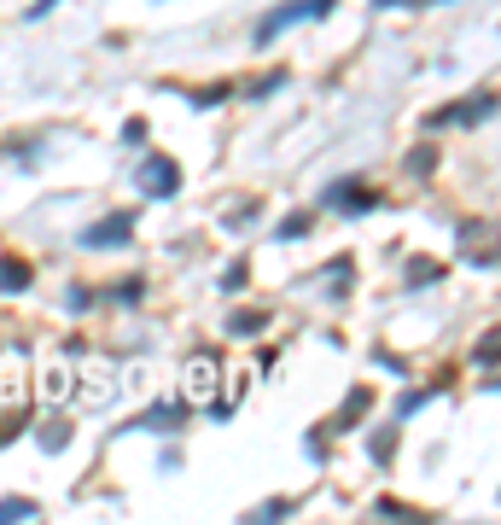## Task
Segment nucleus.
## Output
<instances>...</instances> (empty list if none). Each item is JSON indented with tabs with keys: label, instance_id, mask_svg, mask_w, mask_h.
<instances>
[{
	"label": "nucleus",
	"instance_id": "6e6552de",
	"mask_svg": "<svg viewBox=\"0 0 501 525\" xmlns=\"http://www.w3.org/2000/svg\"><path fill=\"white\" fill-rule=\"evenodd\" d=\"M437 280H443V263H426V257L408 263V286H414V292H426V286H437Z\"/></svg>",
	"mask_w": 501,
	"mask_h": 525
},
{
	"label": "nucleus",
	"instance_id": "0eeeda50",
	"mask_svg": "<svg viewBox=\"0 0 501 525\" xmlns=\"http://www.w3.org/2000/svg\"><path fill=\"white\" fill-rule=\"evenodd\" d=\"M30 286V263L24 257H0V292H24Z\"/></svg>",
	"mask_w": 501,
	"mask_h": 525
},
{
	"label": "nucleus",
	"instance_id": "6ab92c4d",
	"mask_svg": "<svg viewBox=\"0 0 501 525\" xmlns=\"http://www.w3.org/2000/svg\"><path fill=\"white\" fill-rule=\"evenodd\" d=\"M280 514H292V496H274V502H263L251 520H280Z\"/></svg>",
	"mask_w": 501,
	"mask_h": 525
},
{
	"label": "nucleus",
	"instance_id": "f8f14e48",
	"mask_svg": "<svg viewBox=\"0 0 501 525\" xmlns=\"http://www.w3.org/2000/svg\"><path fill=\"white\" fill-rule=\"evenodd\" d=\"M257 327H268V310H251V315H234V321H228V333H234V339L257 333Z\"/></svg>",
	"mask_w": 501,
	"mask_h": 525
},
{
	"label": "nucleus",
	"instance_id": "f3484780",
	"mask_svg": "<svg viewBox=\"0 0 501 525\" xmlns=\"http://www.w3.org/2000/svg\"><path fill=\"white\" fill-rule=\"evenodd\" d=\"M426 170H437V152H432V146H420V152H408V175H426Z\"/></svg>",
	"mask_w": 501,
	"mask_h": 525
},
{
	"label": "nucleus",
	"instance_id": "9d476101",
	"mask_svg": "<svg viewBox=\"0 0 501 525\" xmlns=\"http://www.w3.org/2000/svg\"><path fill=\"white\" fill-rule=\"evenodd\" d=\"M286 82H292V76H286V70H268V76H257V82H251V88H245V100H268V94H280V88H286Z\"/></svg>",
	"mask_w": 501,
	"mask_h": 525
},
{
	"label": "nucleus",
	"instance_id": "423d86ee",
	"mask_svg": "<svg viewBox=\"0 0 501 525\" xmlns=\"http://www.w3.org/2000/svg\"><path fill=\"white\" fill-rule=\"evenodd\" d=\"M181 420H187L181 403H158V409H146L140 420H129V432H181Z\"/></svg>",
	"mask_w": 501,
	"mask_h": 525
},
{
	"label": "nucleus",
	"instance_id": "1a4fd4ad",
	"mask_svg": "<svg viewBox=\"0 0 501 525\" xmlns=\"http://www.w3.org/2000/svg\"><path fill=\"white\" fill-rule=\"evenodd\" d=\"M373 397L368 391H350V403H344V415L333 420V426H327V432H350V426H356V420H362V409H368Z\"/></svg>",
	"mask_w": 501,
	"mask_h": 525
},
{
	"label": "nucleus",
	"instance_id": "5701e85b",
	"mask_svg": "<svg viewBox=\"0 0 501 525\" xmlns=\"http://www.w3.org/2000/svg\"><path fill=\"white\" fill-rule=\"evenodd\" d=\"M478 362H484V374H496V333H490V339L478 345Z\"/></svg>",
	"mask_w": 501,
	"mask_h": 525
},
{
	"label": "nucleus",
	"instance_id": "412c9836",
	"mask_svg": "<svg viewBox=\"0 0 501 525\" xmlns=\"http://www.w3.org/2000/svg\"><path fill=\"white\" fill-rule=\"evenodd\" d=\"M257 199H251V205H239V210H228V228H245V222H257Z\"/></svg>",
	"mask_w": 501,
	"mask_h": 525
},
{
	"label": "nucleus",
	"instance_id": "4be33fe9",
	"mask_svg": "<svg viewBox=\"0 0 501 525\" xmlns=\"http://www.w3.org/2000/svg\"><path fill=\"white\" fill-rule=\"evenodd\" d=\"M298 234H309V216H286L280 222V240H298Z\"/></svg>",
	"mask_w": 501,
	"mask_h": 525
},
{
	"label": "nucleus",
	"instance_id": "b1692460",
	"mask_svg": "<svg viewBox=\"0 0 501 525\" xmlns=\"http://www.w3.org/2000/svg\"><path fill=\"white\" fill-rule=\"evenodd\" d=\"M53 6H59V0H35V6H30V18H47Z\"/></svg>",
	"mask_w": 501,
	"mask_h": 525
},
{
	"label": "nucleus",
	"instance_id": "f257e3e1",
	"mask_svg": "<svg viewBox=\"0 0 501 525\" xmlns=\"http://www.w3.org/2000/svg\"><path fill=\"white\" fill-rule=\"evenodd\" d=\"M379 205H385V193H373L368 181H333L321 193V210H344V216H368Z\"/></svg>",
	"mask_w": 501,
	"mask_h": 525
},
{
	"label": "nucleus",
	"instance_id": "dca6fc26",
	"mask_svg": "<svg viewBox=\"0 0 501 525\" xmlns=\"http://www.w3.org/2000/svg\"><path fill=\"white\" fill-rule=\"evenodd\" d=\"M373 514H391V520H426L420 508H408V502H391V496H379V508Z\"/></svg>",
	"mask_w": 501,
	"mask_h": 525
},
{
	"label": "nucleus",
	"instance_id": "f03ea898",
	"mask_svg": "<svg viewBox=\"0 0 501 525\" xmlns=\"http://www.w3.org/2000/svg\"><path fill=\"white\" fill-rule=\"evenodd\" d=\"M333 6H338V0H292V6H280L274 18H263V24H257V47H268L280 30H292L298 18H327Z\"/></svg>",
	"mask_w": 501,
	"mask_h": 525
},
{
	"label": "nucleus",
	"instance_id": "a211bd4d",
	"mask_svg": "<svg viewBox=\"0 0 501 525\" xmlns=\"http://www.w3.org/2000/svg\"><path fill=\"white\" fill-rule=\"evenodd\" d=\"M70 444V426L65 420H59V426H47V432H41V450H65Z\"/></svg>",
	"mask_w": 501,
	"mask_h": 525
},
{
	"label": "nucleus",
	"instance_id": "39448f33",
	"mask_svg": "<svg viewBox=\"0 0 501 525\" xmlns=\"http://www.w3.org/2000/svg\"><path fill=\"white\" fill-rule=\"evenodd\" d=\"M134 234V210H117V216H105V222H94L88 234H82V245H94V251H105V245H129Z\"/></svg>",
	"mask_w": 501,
	"mask_h": 525
},
{
	"label": "nucleus",
	"instance_id": "aec40b11",
	"mask_svg": "<svg viewBox=\"0 0 501 525\" xmlns=\"http://www.w3.org/2000/svg\"><path fill=\"white\" fill-rule=\"evenodd\" d=\"M140 298H146V280H123L117 286V304H140Z\"/></svg>",
	"mask_w": 501,
	"mask_h": 525
},
{
	"label": "nucleus",
	"instance_id": "7ed1b4c3",
	"mask_svg": "<svg viewBox=\"0 0 501 525\" xmlns=\"http://www.w3.org/2000/svg\"><path fill=\"white\" fill-rule=\"evenodd\" d=\"M140 187H146L152 199H175V193H181V164L164 158V152H152V158L140 164Z\"/></svg>",
	"mask_w": 501,
	"mask_h": 525
},
{
	"label": "nucleus",
	"instance_id": "9b49d317",
	"mask_svg": "<svg viewBox=\"0 0 501 525\" xmlns=\"http://www.w3.org/2000/svg\"><path fill=\"white\" fill-rule=\"evenodd\" d=\"M35 514H41V508H35L30 496H6V502H0V525L6 520H35Z\"/></svg>",
	"mask_w": 501,
	"mask_h": 525
},
{
	"label": "nucleus",
	"instance_id": "ddd939ff",
	"mask_svg": "<svg viewBox=\"0 0 501 525\" xmlns=\"http://www.w3.org/2000/svg\"><path fill=\"white\" fill-rule=\"evenodd\" d=\"M245 280H251V269H245V257H234V263L222 269V292H245Z\"/></svg>",
	"mask_w": 501,
	"mask_h": 525
},
{
	"label": "nucleus",
	"instance_id": "4468645a",
	"mask_svg": "<svg viewBox=\"0 0 501 525\" xmlns=\"http://www.w3.org/2000/svg\"><path fill=\"white\" fill-rule=\"evenodd\" d=\"M373 461H391V455H397V426H385V432H373Z\"/></svg>",
	"mask_w": 501,
	"mask_h": 525
},
{
	"label": "nucleus",
	"instance_id": "20e7f679",
	"mask_svg": "<svg viewBox=\"0 0 501 525\" xmlns=\"http://www.w3.org/2000/svg\"><path fill=\"white\" fill-rule=\"evenodd\" d=\"M496 111V94H467L461 105H443L432 117V129H455V123H484Z\"/></svg>",
	"mask_w": 501,
	"mask_h": 525
},
{
	"label": "nucleus",
	"instance_id": "2eb2a0df",
	"mask_svg": "<svg viewBox=\"0 0 501 525\" xmlns=\"http://www.w3.org/2000/svg\"><path fill=\"white\" fill-rule=\"evenodd\" d=\"M228 94H234L228 82H210V88H193V105H204V111H210V105H222Z\"/></svg>",
	"mask_w": 501,
	"mask_h": 525
}]
</instances>
